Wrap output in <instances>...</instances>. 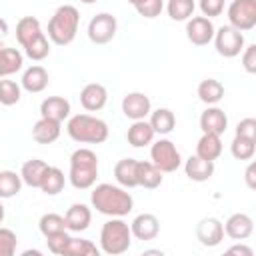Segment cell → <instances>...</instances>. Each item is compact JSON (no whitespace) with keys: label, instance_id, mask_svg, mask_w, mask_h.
Masks as SVG:
<instances>
[{"label":"cell","instance_id":"obj_48","mask_svg":"<svg viewBox=\"0 0 256 256\" xmlns=\"http://www.w3.org/2000/svg\"><path fill=\"white\" fill-rule=\"evenodd\" d=\"M4 216H6V210H4V206H2V202H0V224H2Z\"/></svg>","mask_w":256,"mask_h":256},{"label":"cell","instance_id":"obj_42","mask_svg":"<svg viewBox=\"0 0 256 256\" xmlns=\"http://www.w3.org/2000/svg\"><path fill=\"white\" fill-rule=\"evenodd\" d=\"M200 10H202V16L206 18H214V16H220L222 10H224V0H200Z\"/></svg>","mask_w":256,"mask_h":256},{"label":"cell","instance_id":"obj_38","mask_svg":"<svg viewBox=\"0 0 256 256\" xmlns=\"http://www.w3.org/2000/svg\"><path fill=\"white\" fill-rule=\"evenodd\" d=\"M22 98V86L14 80H0V104L2 106H14Z\"/></svg>","mask_w":256,"mask_h":256},{"label":"cell","instance_id":"obj_20","mask_svg":"<svg viewBox=\"0 0 256 256\" xmlns=\"http://www.w3.org/2000/svg\"><path fill=\"white\" fill-rule=\"evenodd\" d=\"M20 86H22L26 92H30V94L42 92V90L48 86V72H46V68H44V66H38V64L26 68L24 74H22Z\"/></svg>","mask_w":256,"mask_h":256},{"label":"cell","instance_id":"obj_13","mask_svg":"<svg viewBox=\"0 0 256 256\" xmlns=\"http://www.w3.org/2000/svg\"><path fill=\"white\" fill-rule=\"evenodd\" d=\"M108 100V90L100 82H90L80 90V104L88 112H98L106 106Z\"/></svg>","mask_w":256,"mask_h":256},{"label":"cell","instance_id":"obj_47","mask_svg":"<svg viewBox=\"0 0 256 256\" xmlns=\"http://www.w3.org/2000/svg\"><path fill=\"white\" fill-rule=\"evenodd\" d=\"M6 36H8V22L4 18H0V48H2L4 40H6Z\"/></svg>","mask_w":256,"mask_h":256},{"label":"cell","instance_id":"obj_28","mask_svg":"<svg viewBox=\"0 0 256 256\" xmlns=\"http://www.w3.org/2000/svg\"><path fill=\"white\" fill-rule=\"evenodd\" d=\"M150 126L154 130V134H160V136H166L174 130L176 126V116L172 110L168 108H158L154 112H150Z\"/></svg>","mask_w":256,"mask_h":256},{"label":"cell","instance_id":"obj_9","mask_svg":"<svg viewBox=\"0 0 256 256\" xmlns=\"http://www.w3.org/2000/svg\"><path fill=\"white\" fill-rule=\"evenodd\" d=\"M116 28H118L116 18L110 12H100L88 24V38L94 44H108L116 36Z\"/></svg>","mask_w":256,"mask_h":256},{"label":"cell","instance_id":"obj_5","mask_svg":"<svg viewBox=\"0 0 256 256\" xmlns=\"http://www.w3.org/2000/svg\"><path fill=\"white\" fill-rule=\"evenodd\" d=\"M132 244V232L130 226L120 218L112 216L108 222H104L100 230V250L110 256L124 254Z\"/></svg>","mask_w":256,"mask_h":256},{"label":"cell","instance_id":"obj_24","mask_svg":"<svg viewBox=\"0 0 256 256\" xmlns=\"http://www.w3.org/2000/svg\"><path fill=\"white\" fill-rule=\"evenodd\" d=\"M136 166H138V160H134V158H122V160L116 162V166H114V178H116V182L122 188H134V186H138Z\"/></svg>","mask_w":256,"mask_h":256},{"label":"cell","instance_id":"obj_50","mask_svg":"<svg viewBox=\"0 0 256 256\" xmlns=\"http://www.w3.org/2000/svg\"><path fill=\"white\" fill-rule=\"evenodd\" d=\"M82 4H94V2H98V0H80Z\"/></svg>","mask_w":256,"mask_h":256},{"label":"cell","instance_id":"obj_40","mask_svg":"<svg viewBox=\"0 0 256 256\" xmlns=\"http://www.w3.org/2000/svg\"><path fill=\"white\" fill-rule=\"evenodd\" d=\"M134 8L142 18H156V16H160V12L164 8V0H142Z\"/></svg>","mask_w":256,"mask_h":256},{"label":"cell","instance_id":"obj_34","mask_svg":"<svg viewBox=\"0 0 256 256\" xmlns=\"http://www.w3.org/2000/svg\"><path fill=\"white\" fill-rule=\"evenodd\" d=\"M24 48V54L30 58V60H34V62H40V60H44L48 54H50V42H48V38H46V34L42 32V34H38L34 40H30L26 46H22Z\"/></svg>","mask_w":256,"mask_h":256},{"label":"cell","instance_id":"obj_32","mask_svg":"<svg viewBox=\"0 0 256 256\" xmlns=\"http://www.w3.org/2000/svg\"><path fill=\"white\" fill-rule=\"evenodd\" d=\"M100 250L96 248V244L92 240H86V238H72L68 240L62 256H98Z\"/></svg>","mask_w":256,"mask_h":256},{"label":"cell","instance_id":"obj_17","mask_svg":"<svg viewBox=\"0 0 256 256\" xmlns=\"http://www.w3.org/2000/svg\"><path fill=\"white\" fill-rule=\"evenodd\" d=\"M40 116L62 122L70 116V102L64 96H48L40 104Z\"/></svg>","mask_w":256,"mask_h":256},{"label":"cell","instance_id":"obj_8","mask_svg":"<svg viewBox=\"0 0 256 256\" xmlns=\"http://www.w3.org/2000/svg\"><path fill=\"white\" fill-rule=\"evenodd\" d=\"M228 22L240 32L252 30L256 26V0H232L228 6Z\"/></svg>","mask_w":256,"mask_h":256},{"label":"cell","instance_id":"obj_26","mask_svg":"<svg viewBox=\"0 0 256 256\" xmlns=\"http://www.w3.org/2000/svg\"><path fill=\"white\" fill-rule=\"evenodd\" d=\"M220 154H222V140H220V136H218V134L204 132L202 138H200L198 144H196V156L214 162Z\"/></svg>","mask_w":256,"mask_h":256},{"label":"cell","instance_id":"obj_46","mask_svg":"<svg viewBox=\"0 0 256 256\" xmlns=\"http://www.w3.org/2000/svg\"><path fill=\"white\" fill-rule=\"evenodd\" d=\"M254 172H256V166H254V164H248V168H246V172H244V178H246V184H248V188H256Z\"/></svg>","mask_w":256,"mask_h":256},{"label":"cell","instance_id":"obj_43","mask_svg":"<svg viewBox=\"0 0 256 256\" xmlns=\"http://www.w3.org/2000/svg\"><path fill=\"white\" fill-rule=\"evenodd\" d=\"M236 136H244L250 140H256V120L254 118H244L236 124Z\"/></svg>","mask_w":256,"mask_h":256},{"label":"cell","instance_id":"obj_3","mask_svg":"<svg viewBox=\"0 0 256 256\" xmlns=\"http://www.w3.org/2000/svg\"><path fill=\"white\" fill-rule=\"evenodd\" d=\"M98 178V156L90 148H78L70 156L68 180L76 190H88Z\"/></svg>","mask_w":256,"mask_h":256},{"label":"cell","instance_id":"obj_29","mask_svg":"<svg viewBox=\"0 0 256 256\" xmlns=\"http://www.w3.org/2000/svg\"><path fill=\"white\" fill-rule=\"evenodd\" d=\"M64 184H66V178H64V172L56 166H48L44 176H42V182H40V190L48 196H56L64 190Z\"/></svg>","mask_w":256,"mask_h":256},{"label":"cell","instance_id":"obj_33","mask_svg":"<svg viewBox=\"0 0 256 256\" xmlns=\"http://www.w3.org/2000/svg\"><path fill=\"white\" fill-rule=\"evenodd\" d=\"M22 188V178L14 170H0V198H14Z\"/></svg>","mask_w":256,"mask_h":256},{"label":"cell","instance_id":"obj_18","mask_svg":"<svg viewBox=\"0 0 256 256\" xmlns=\"http://www.w3.org/2000/svg\"><path fill=\"white\" fill-rule=\"evenodd\" d=\"M64 220H66V230H72V232H84L90 222H92V212L86 204H72L66 214H64Z\"/></svg>","mask_w":256,"mask_h":256},{"label":"cell","instance_id":"obj_44","mask_svg":"<svg viewBox=\"0 0 256 256\" xmlns=\"http://www.w3.org/2000/svg\"><path fill=\"white\" fill-rule=\"evenodd\" d=\"M242 66L248 74L256 72V44H248L242 52Z\"/></svg>","mask_w":256,"mask_h":256},{"label":"cell","instance_id":"obj_23","mask_svg":"<svg viewBox=\"0 0 256 256\" xmlns=\"http://www.w3.org/2000/svg\"><path fill=\"white\" fill-rule=\"evenodd\" d=\"M126 140L134 148H142V146L152 144L154 130H152L150 122H146V120H134L130 124V128H128V132H126Z\"/></svg>","mask_w":256,"mask_h":256},{"label":"cell","instance_id":"obj_19","mask_svg":"<svg viewBox=\"0 0 256 256\" xmlns=\"http://www.w3.org/2000/svg\"><path fill=\"white\" fill-rule=\"evenodd\" d=\"M164 172L152 164V162H146V160H138V166H136V180H138V186L146 188V190H154L162 184Z\"/></svg>","mask_w":256,"mask_h":256},{"label":"cell","instance_id":"obj_45","mask_svg":"<svg viewBox=\"0 0 256 256\" xmlns=\"http://www.w3.org/2000/svg\"><path fill=\"white\" fill-rule=\"evenodd\" d=\"M228 254H242V256H252V254H254V250H252V248H248V246H244V244H236V246H230V248H228Z\"/></svg>","mask_w":256,"mask_h":256},{"label":"cell","instance_id":"obj_49","mask_svg":"<svg viewBox=\"0 0 256 256\" xmlns=\"http://www.w3.org/2000/svg\"><path fill=\"white\" fill-rule=\"evenodd\" d=\"M126 2H130V4H132V6H138V4H140V2H142V0H126Z\"/></svg>","mask_w":256,"mask_h":256},{"label":"cell","instance_id":"obj_7","mask_svg":"<svg viewBox=\"0 0 256 256\" xmlns=\"http://www.w3.org/2000/svg\"><path fill=\"white\" fill-rule=\"evenodd\" d=\"M214 44H216V52L224 58H234L244 50V34L236 28L228 26H220L218 30H214Z\"/></svg>","mask_w":256,"mask_h":256},{"label":"cell","instance_id":"obj_16","mask_svg":"<svg viewBox=\"0 0 256 256\" xmlns=\"http://www.w3.org/2000/svg\"><path fill=\"white\" fill-rule=\"evenodd\" d=\"M226 126H228V116L218 106H208L200 114V128H202V132H210V134L222 136L226 132Z\"/></svg>","mask_w":256,"mask_h":256},{"label":"cell","instance_id":"obj_6","mask_svg":"<svg viewBox=\"0 0 256 256\" xmlns=\"http://www.w3.org/2000/svg\"><path fill=\"white\" fill-rule=\"evenodd\" d=\"M150 158H152L150 162L156 164L164 174L166 172H176L180 168V164H182V156H180L178 148L168 138H158L156 142L152 140Z\"/></svg>","mask_w":256,"mask_h":256},{"label":"cell","instance_id":"obj_4","mask_svg":"<svg viewBox=\"0 0 256 256\" xmlns=\"http://www.w3.org/2000/svg\"><path fill=\"white\" fill-rule=\"evenodd\" d=\"M78 24H80L78 8L72 4H64L48 20V38L58 46H66L76 38Z\"/></svg>","mask_w":256,"mask_h":256},{"label":"cell","instance_id":"obj_21","mask_svg":"<svg viewBox=\"0 0 256 256\" xmlns=\"http://www.w3.org/2000/svg\"><path fill=\"white\" fill-rule=\"evenodd\" d=\"M184 170H186V176L194 182H206L212 178L214 174V162L212 160H204L200 156H190L186 162H184Z\"/></svg>","mask_w":256,"mask_h":256},{"label":"cell","instance_id":"obj_35","mask_svg":"<svg viewBox=\"0 0 256 256\" xmlns=\"http://www.w3.org/2000/svg\"><path fill=\"white\" fill-rule=\"evenodd\" d=\"M38 228H40L42 236L48 238V236H54L58 232H64L66 230V220H64V216H60L56 212H48V214H44L40 218Z\"/></svg>","mask_w":256,"mask_h":256},{"label":"cell","instance_id":"obj_10","mask_svg":"<svg viewBox=\"0 0 256 256\" xmlns=\"http://www.w3.org/2000/svg\"><path fill=\"white\" fill-rule=\"evenodd\" d=\"M214 24L206 16H192L186 22V36L194 46H206L214 38Z\"/></svg>","mask_w":256,"mask_h":256},{"label":"cell","instance_id":"obj_37","mask_svg":"<svg viewBox=\"0 0 256 256\" xmlns=\"http://www.w3.org/2000/svg\"><path fill=\"white\" fill-rule=\"evenodd\" d=\"M230 152L236 160H250L256 152V140H250V138H244V136H236L234 134V140L230 144Z\"/></svg>","mask_w":256,"mask_h":256},{"label":"cell","instance_id":"obj_15","mask_svg":"<svg viewBox=\"0 0 256 256\" xmlns=\"http://www.w3.org/2000/svg\"><path fill=\"white\" fill-rule=\"evenodd\" d=\"M130 232L138 240H154L160 232V220L150 212L138 214L130 224Z\"/></svg>","mask_w":256,"mask_h":256},{"label":"cell","instance_id":"obj_27","mask_svg":"<svg viewBox=\"0 0 256 256\" xmlns=\"http://www.w3.org/2000/svg\"><path fill=\"white\" fill-rule=\"evenodd\" d=\"M198 98L208 104V106H214L218 104L222 98H224V84L216 78H206L198 84Z\"/></svg>","mask_w":256,"mask_h":256},{"label":"cell","instance_id":"obj_25","mask_svg":"<svg viewBox=\"0 0 256 256\" xmlns=\"http://www.w3.org/2000/svg\"><path fill=\"white\" fill-rule=\"evenodd\" d=\"M48 164L44 160H38V158H32V160H26L22 164V170H20V178L26 186L30 188H40V182H42V176L46 172Z\"/></svg>","mask_w":256,"mask_h":256},{"label":"cell","instance_id":"obj_39","mask_svg":"<svg viewBox=\"0 0 256 256\" xmlns=\"http://www.w3.org/2000/svg\"><path fill=\"white\" fill-rule=\"evenodd\" d=\"M18 238L10 228H0V256H12L16 252Z\"/></svg>","mask_w":256,"mask_h":256},{"label":"cell","instance_id":"obj_36","mask_svg":"<svg viewBox=\"0 0 256 256\" xmlns=\"http://www.w3.org/2000/svg\"><path fill=\"white\" fill-rule=\"evenodd\" d=\"M194 8H196L194 0H168V4H166L168 16L176 22H184V20L192 18Z\"/></svg>","mask_w":256,"mask_h":256},{"label":"cell","instance_id":"obj_14","mask_svg":"<svg viewBox=\"0 0 256 256\" xmlns=\"http://www.w3.org/2000/svg\"><path fill=\"white\" fill-rule=\"evenodd\" d=\"M222 226H224V234L232 240H246L254 232V220L244 212L232 214Z\"/></svg>","mask_w":256,"mask_h":256},{"label":"cell","instance_id":"obj_30","mask_svg":"<svg viewBox=\"0 0 256 256\" xmlns=\"http://www.w3.org/2000/svg\"><path fill=\"white\" fill-rule=\"evenodd\" d=\"M24 64V56L18 48H0V78L18 72Z\"/></svg>","mask_w":256,"mask_h":256},{"label":"cell","instance_id":"obj_12","mask_svg":"<svg viewBox=\"0 0 256 256\" xmlns=\"http://www.w3.org/2000/svg\"><path fill=\"white\" fill-rule=\"evenodd\" d=\"M122 112L130 120H144L152 112L150 98L144 92H128L122 98Z\"/></svg>","mask_w":256,"mask_h":256},{"label":"cell","instance_id":"obj_22","mask_svg":"<svg viewBox=\"0 0 256 256\" xmlns=\"http://www.w3.org/2000/svg\"><path fill=\"white\" fill-rule=\"evenodd\" d=\"M62 122H56V120H50V118H42L32 126V138L38 142V144H52L58 140L60 136V126Z\"/></svg>","mask_w":256,"mask_h":256},{"label":"cell","instance_id":"obj_41","mask_svg":"<svg viewBox=\"0 0 256 256\" xmlns=\"http://www.w3.org/2000/svg\"><path fill=\"white\" fill-rule=\"evenodd\" d=\"M68 240H70V236H68L66 230H64V232H58V234H54V236H48V238H46V244H48V250H50L52 254L62 256V252H64V248H66V244H68Z\"/></svg>","mask_w":256,"mask_h":256},{"label":"cell","instance_id":"obj_11","mask_svg":"<svg viewBox=\"0 0 256 256\" xmlns=\"http://www.w3.org/2000/svg\"><path fill=\"white\" fill-rule=\"evenodd\" d=\"M196 238L202 246L206 248H214L218 246L222 240H224V226L218 218L214 216H208V218H202L198 224H196Z\"/></svg>","mask_w":256,"mask_h":256},{"label":"cell","instance_id":"obj_1","mask_svg":"<svg viewBox=\"0 0 256 256\" xmlns=\"http://www.w3.org/2000/svg\"><path fill=\"white\" fill-rule=\"evenodd\" d=\"M90 202L92 206L104 214V216H126L132 212L134 208V198L130 192H126L124 188L120 186H114V184H98L92 194H90Z\"/></svg>","mask_w":256,"mask_h":256},{"label":"cell","instance_id":"obj_2","mask_svg":"<svg viewBox=\"0 0 256 256\" xmlns=\"http://www.w3.org/2000/svg\"><path fill=\"white\" fill-rule=\"evenodd\" d=\"M66 132L74 142L80 144H102L108 140V124L102 118L90 114H76L68 120Z\"/></svg>","mask_w":256,"mask_h":256},{"label":"cell","instance_id":"obj_31","mask_svg":"<svg viewBox=\"0 0 256 256\" xmlns=\"http://www.w3.org/2000/svg\"><path fill=\"white\" fill-rule=\"evenodd\" d=\"M38 34H42V28H40V20L38 18L24 16V18L18 20V24H16V40L20 42V46H26Z\"/></svg>","mask_w":256,"mask_h":256}]
</instances>
